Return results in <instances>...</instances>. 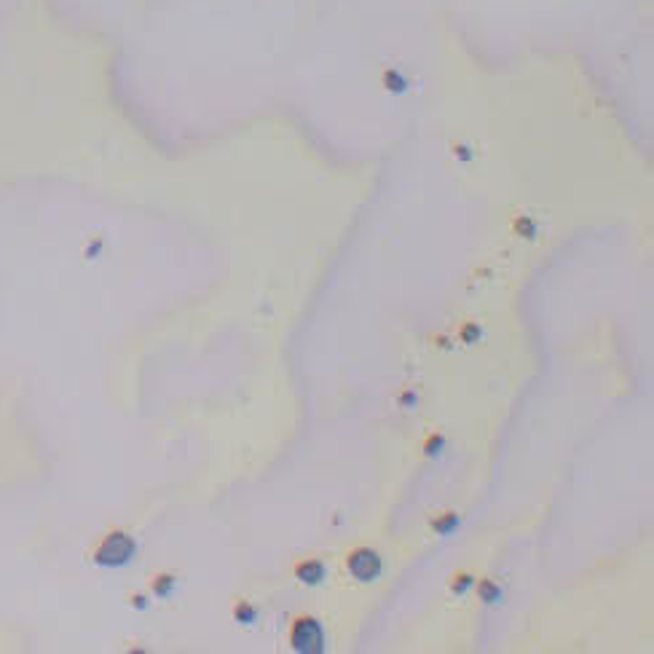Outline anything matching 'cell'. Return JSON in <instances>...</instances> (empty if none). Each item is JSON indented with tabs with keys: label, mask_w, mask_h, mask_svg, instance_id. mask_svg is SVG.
Returning <instances> with one entry per match:
<instances>
[{
	"label": "cell",
	"mask_w": 654,
	"mask_h": 654,
	"mask_svg": "<svg viewBox=\"0 0 654 654\" xmlns=\"http://www.w3.org/2000/svg\"><path fill=\"white\" fill-rule=\"evenodd\" d=\"M137 539L129 531H110L102 536V542L94 550V563L99 568H124L137 558Z\"/></svg>",
	"instance_id": "6da1fadb"
},
{
	"label": "cell",
	"mask_w": 654,
	"mask_h": 654,
	"mask_svg": "<svg viewBox=\"0 0 654 654\" xmlns=\"http://www.w3.org/2000/svg\"><path fill=\"white\" fill-rule=\"evenodd\" d=\"M287 644L295 654H327V630L319 617H295L287 633Z\"/></svg>",
	"instance_id": "7a4b0ae2"
},
{
	"label": "cell",
	"mask_w": 654,
	"mask_h": 654,
	"mask_svg": "<svg viewBox=\"0 0 654 654\" xmlns=\"http://www.w3.org/2000/svg\"><path fill=\"white\" fill-rule=\"evenodd\" d=\"M346 571L357 585H375L383 577V555L375 547H357L346 558Z\"/></svg>",
	"instance_id": "3957f363"
},
{
	"label": "cell",
	"mask_w": 654,
	"mask_h": 654,
	"mask_svg": "<svg viewBox=\"0 0 654 654\" xmlns=\"http://www.w3.org/2000/svg\"><path fill=\"white\" fill-rule=\"evenodd\" d=\"M292 574H295V579H298L303 588H319V585H325V579H327V566H325V561H319V558H306V561L295 563Z\"/></svg>",
	"instance_id": "277c9868"
},
{
	"label": "cell",
	"mask_w": 654,
	"mask_h": 654,
	"mask_svg": "<svg viewBox=\"0 0 654 654\" xmlns=\"http://www.w3.org/2000/svg\"><path fill=\"white\" fill-rule=\"evenodd\" d=\"M475 592H477V598L486 606H501L504 598H507V590L499 582H494V579H477L475 582Z\"/></svg>",
	"instance_id": "5b68a950"
},
{
	"label": "cell",
	"mask_w": 654,
	"mask_h": 654,
	"mask_svg": "<svg viewBox=\"0 0 654 654\" xmlns=\"http://www.w3.org/2000/svg\"><path fill=\"white\" fill-rule=\"evenodd\" d=\"M462 529V518H459V512H442V515H437L435 520H432V531H435L437 536H453L456 531Z\"/></svg>",
	"instance_id": "8992f818"
},
{
	"label": "cell",
	"mask_w": 654,
	"mask_h": 654,
	"mask_svg": "<svg viewBox=\"0 0 654 654\" xmlns=\"http://www.w3.org/2000/svg\"><path fill=\"white\" fill-rule=\"evenodd\" d=\"M151 592H153L156 598H172V595L177 592V577L169 574V571L156 574L153 582H151Z\"/></svg>",
	"instance_id": "52a82bcc"
},
{
	"label": "cell",
	"mask_w": 654,
	"mask_h": 654,
	"mask_svg": "<svg viewBox=\"0 0 654 654\" xmlns=\"http://www.w3.org/2000/svg\"><path fill=\"white\" fill-rule=\"evenodd\" d=\"M257 620H260V612H257L255 603H249V601H239V603L234 606V622L236 625H242V627H255Z\"/></svg>",
	"instance_id": "ba28073f"
},
{
	"label": "cell",
	"mask_w": 654,
	"mask_h": 654,
	"mask_svg": "<svg viewBox=\"0 0 654 654\" xmlns=\"http://www.w3.org/2000/svg\"><path fill=\"white\" fill-rule=\"evenodd\" d=\"M475 574H469V571H459L453 579H451V590L456 592V595H467L469 590H475Z\"/></svg>",
	"instance_id": "9c48e42d"
},
{
	"label": "cell",
	"mask_w": 654,
	"mask_h": 654,
	"mask_svg": "<svg viewBox=\"0 0 654 654\" xmlns=\"http://www.w3.org/2000/svg\"><path fill=\"white\" fill-rule=\"evenodd\" d=\"M442 453H445V437L432 435L427 440V445H424V456L427 459H440Z\"/></svg>",
	"instance_id": "30bf717a"
},
{
	"label": "cell",
	"mask_w": 654,
	"mask_h": 654,
	"mask_svg": "<svg viewBox=\"0 0 654 654\" xmlns=\"http://www.w3.org/2000/svg\"><path fill=\"white\" fill-rule=\"evenodd\" d=\"M129 603H131L134 609H145V606H148V598H145L142 592H137V595H131V601H129Z\"/></svg>",
	"instance_id": "8fae6325"
},
{
	"label": "cell",
	"mask_w": 654,
	"mask_h": 654,
	"mask_svg": "<svg viewBox=\"0 0 654 654\" xmlns=\"http://www.w3.org/2000/svg\"><path fill=\"white\" fill-rule=\"evenodd\" d=\"M124 654H151V652H148L145 646H131V649H126Z\"/></svg>",
	"instance_id": "7c38bea8"
}]
</instances>
